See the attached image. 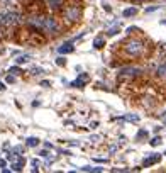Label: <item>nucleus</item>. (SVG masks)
I'll list each match as a JSON object with an SVG mask.
<instances>
[{"label": "nucleus", "mask_w": 166, "mask_h": 173, "mask_svg": "<svg viewBox=\"0 0 166 173\" xmlns=\"http://www.w3.org/2000/svg\"><path fill=\"white\" fill-rule=\"evenodd\" d=\"M81 12H83V9H81L80 4H70V2H68L63 9V21L66 24L78 22L81 19Z\"/></svg>", "instance_id": "f257e3e1"}, {"label": "nucleus", "mask_w": 166, "mask_h": 173, "mask_svg": "<svg viewBox=\"0 0 166 173\" xmlns=\"http://www.w3.org/2000/svg\"><path fill=\"white\" fill-rule=\"evenodd\" d=\"M124 51H126L129 56H132V58L141 56V55H142V51H144L142 41H139V39H129L126 44H124Z\"/></svg>", "instance_id": "f03ea898"}, {"label": "nucleus", "mask_w": 166, "mask_h": 173, "mask_svg": "<svg viewBox=\"0 0 166 173\" xmlns=\"http://www.w3.org/2000/svg\"><path fill=\"white\" fill-rule=\"evenodd\" d=\"M20 22V15L17 12H0V26H17Z\"/></svg>", "instance_id": "7ed1b4c3"}, {"label": "nucleus", "mask_w": 166, "mask_h": 173, "mask_svg": "<svg viewBox=\"0 0 166 173\" xmlns=\"http://www.w3.org/2000/svg\"><path fill=\"white\" fill-rule=\"evenodd\" d=\"M42 31H46V32H49V34H58V31H59L58 21H56L54 17H46V21H44V29H42Z\"/></svg>", "instance_id": "20e7f679"}, {"label": "nucleus", "mask_w": 166, "mask_h": 173, "mask_svg": "<svg viewBox=\"0 0 166 173\" xmlns=\"http://www.w3.org/2000/svg\"><path fill=\"white\" fill-rule=\"evenodd\" d=\"M141 73H142L141 68H136V66H126V68H122V70L119 71L120 77H139Z\"/></svg>", "instance_id": "39448f33"}, {"label": "nucleus", "mask_w": 166, "mask_h": 173, "mask_svg": "<svg viewBox=\"0 0 166 173\" xmlns=\"http://www.w3.org/2000/svg\"><path fill=\"white\" fill-rule=\"evenodd\" d=\"M88 81H90L88 75H80V77H78V80L71 81V87H83V85L88 83Z\"/></svg>", "instance_id": "423d86ee"}, {"label": "nucleus", "mask_w": 166, "mask_h": 173, "mask_svg": "<svg viewBox=\"0 0 166 173\" xmlns=\"http://www.w3.org/2000/svg\"><path fill=\"white\" fill-rule=\"evenodd\" d=\"M159 160H161V155H158V153H154L153 156H149V158H146L142 161V166H149V165H156V163H159Z\"/></svg>", "instance_id": "0eeeda50"}, {"label": "nucleus", "mask_w": 166, "mask_h": 173, "mask_svg": "<svg viewBox=\"0 0 166 173\" xmlns=\"http://www.w3.org/2000/svg\"><path fill=\"white\" fill-rule=\"evenodd\" d=\"M65 4V0H48V5L53 9V10H58V9H61Z\"/></svg>", "instance_id": "6e6552de"}, {"label": "nucleus", "mask_w": 166, "mask_h": 173, "mask_svg": "<svg viewBox=\"0 0 166 173\" xmlns=\"http://www.w3.org/2000/svg\"><path fill=\"white\" fill-rule=\"evenodd\" d=\"M71 51H73V44L71 43H66V44L58 48V53H61V55H66V53H71Z\"/></svg>", "instance_id": "1a4fd4ad"}, {"label": "nucleus", "mask_w": 166, "mask_h": 173, "mask_svg": "<svg viewBox=\"0 0 166 173\" xmlns=\"http://www.w3.org/2000/svg\"><path fill=\"white\" fill-rule=\"evenodd\" d=\"M136 14H137V7H129V9H126V10L122 12L124 17H132V15H136Z\"/></svg>", "instance_id": "9d476101"}, {"label": "nucleus", "mask_w": 166, "mask_h": 173, "mask_svg": "<svg viewBox=\"0 0 166 173\" xmlns=\"http://www.w3.org/2000/svg\"><path fill=\"white\" fill-rule=\"evenodd\" d=\"M22 166H24V160L19 158L17 161H14V165H12V170H14V171H20V170H22Z\"/></svg>", "instance_id": "9b49d317"}, {"label": "nucleus", "mask_w": 166, "mask_h": 173, "mask_svg": "<svg viewBox=\"0 0 166 173\" xmlns=\"http://www.w3.org/2000/svg\"><path fill=\"white\" fill-rule=\"evenodd\" d=\"M93 44H95V48H97V49H102L103 46H105V39H103V37H97Z\"/></svg>", "instance_id": "f8f14e48"}, {"label": "nucleus", "mask_w": 166, "mask_h": 173, "mask_svg": "<svg viewBox=\"0 0 166 173\" xmlns=\"http://www.w3.org/2000/svg\"><path fill=\"white\" fill-rule=\"evenodd\" d=\"M124 121H129V122H139V115H126V117H122Z\"/></svg>", "instance_id": "ddd939ff"}, {"label": "nucleus", "mask_w": 166, "mask_h": 173, "mask_svg": "<svg viewBox=\"0 0 166 173\" xmlns=\"http://www.w3.org/2000/svg\"><path fill=\"white\" fill-rule=\"evenodd\" d=\"M37 144H39V139H37V137H29V139H27V146L34 148V146H37Z\"/></svg>", "instance_id": "4468645a"}, {"label": "nucleus", "mask_w": 166, "mask_h": 173, "mask_svg": "<svg viewBox=\"0 0 166 173\" xmlns=\"http://www.w3.org/2000/svg\"><path fill=\"white\" fill-rule=\"evenodd\" d=\"M146 137H148V131H139V133H137V136H136V139L137 141H141V139H146Z\"/></svg>", "instance_id": "2eb2a0df"}, {"label": "nucleus", "mask_w": 166, "mask_h": 173, "mask_svg": "<svg viewBox=\"0 0 166 173\" xmlns=\"http://www.w3.org/2000/svg\"><path fill=\"white\" fill-rule=\"evenodd\" d=\"M29 59H31V56H29V55H22V56H19V58L15 59V61H17V63H27Z\"/></svg>", "instance_id": "dca6fc26"}, {"label": "nucleus", "mask_w": 166, "mask_h": 173, "mask_svg": "<svg viewBox=\"0 0 166 173\" xmlns=\"http://www.w3.org/2000/svg\"><path fill=\"white\" fill-rule=\"evenodd\" d=\"M158 75L159 77H166V65H161V66L158 68Z\"/></svg>", "instance_id": "f3484780"}, {"label": "nucleus", "mask_w": 166, "mask_h": 173, "mask_svg": "<svg viewBox=\"0 0 166 173\" xmlns=\"http://www.w3.org/2000/svg\"><path fill=\"white\" fill-rule=\"evenodd\" d=\"M9 73H12V75H20L22 71H20V68L14 66V68H10V70H9Z\"/></svg>", "instance_id": "a211bd4d"}, {"label": "nucleus", "mask_w": 166, "mask_h": 173, "mask_svg": "<svg viewBox=\"0 0 166 173\" xmlns=\"http://www.w3.org/2000/svg\"><path fill=\"white\" fill-rule=\"evenodd\" d=\"M149 143H151V146H159V144H161V137H154V139H151Z\"/></svg>", "instance_id": "6ab92c4d"}, {"label": "nucleus", "mask_w": 166, "mask_h": 173, "mask_svg": "<svg viewBox=\"0 0 166 173\" xmlns=\"http://www.w3.org/2000/svg\"><path fill=\"white\" fill-rule=\"evenodd\" d=\"M85 171H102V168H90V166H85Z\"/></svg>", "instance_id": "aec40b11"}, {"label": "nucleus", "mask_w": 166, "mask_h": 173, "mask_svg": "<svg viewBox=\"0 0 166 173\" xmlns=\"http://www.w3.org/2000/svg\"><path fill=\"white\" fill-rule=\"evenodd\" d=\"M56 63H58L59 66H65V65H66V61H65V58H58V59H56Z\"/></svg>", "instance_id": "412c9836"}, {"label": "nucleus", "mask_w": 166, "mask_h": 173, "mask_svg": "<svg viewBox=\"0 0 166 173\" xmlns=\"http://www.w3.org/2000/svg\"><path fill=\"white\" fill-rule=\"evenodd\" d=\"M117 32H119L117 29H110V31H109V34H110V36H115V34H117Z\"/></svg>", "instance_id": "4be33fe9"}, {"label": "nucleus", "mask_w": 166, "mask_h": 173, "mask_svg": "<svg viewBox=\"0 0 166 173\" xmlns=\"http://www.w3.org/2000/svg\"><path fill=\"white\" fill-rule=\"evenodd\" d=\"M5 166V160H0V168H4Z\"/></svg>", "instance_id": "5701e85b"}, {"label": "nucleus", "mask_w": 166, "mask_h": 173, "mask_svg": "<svg viewBox=\"0 0 166 173\" xmlns=\"http://www.w3.org/2000/svg\"><path fill=\"white\" fill-rule=\"evenodd\" d=\"M0 90H5V85L4 83H0Z\"/></svg>", "instance_id": "b1692460"}, {"label": "nucleus", "mask_w": 166, "mask_h": 173, "mask_svg": "<svg viewBox=\"0 0 166 173\" xmlns=\"http://www.w3.org/2000/svg\"><path fill=\"white\" fill-rule=\"evenodd\" d=\"M27 2H29V4H31V2H34V0H27Z\"/></svg>", "instance_id": "393cba45"}, {"label": "nucleus", "mask_w": 166, "mask_h": 173, "mask_svg": "<svg viewBox=\"0 0 166 173\" xmlns=\"http://www.w3.org/2000/svg\"><path fill=\"white\" fill-rule=\"evenodd\" d=\"M164 124H166V117H164Z\"/></svg>", "instance_id": "a878e982"}]
</instances>
